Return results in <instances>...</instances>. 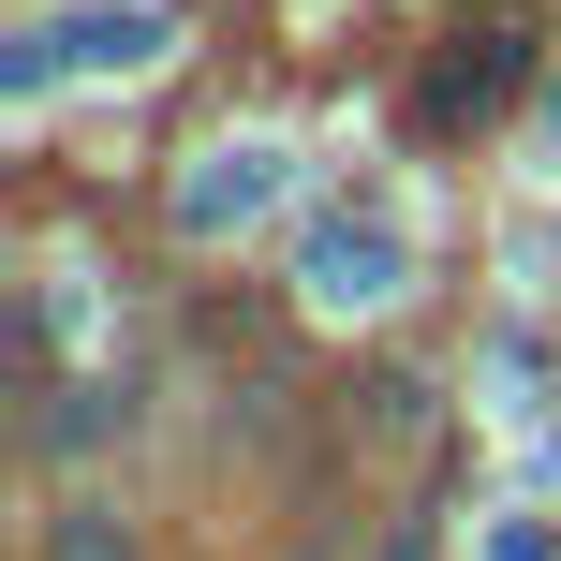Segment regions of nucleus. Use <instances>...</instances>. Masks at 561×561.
<instances>
[{
	"label": "nucleus",
	"instance_id": "obj_6",
	"mask_svg": "<svg viewBox=\"0 0 561 561\" xmlns=\"http://www.w3.org/2000/svg\"><path fill=\"white\" fill-rule=\"evenodd\" d=\"M385 561H428V533H399V547H385Z\"/></svg>",
	"mask_w": 561,
	"mask_h": 561
},
{
	"label": "nucleus",
	"instance_id": "obj_1",
	"mask_svg": "<svg viewBox=\"0 0 561 561\" xmlns=\"http://www.w3.org/2000/svg\"><path fill=\"white\" fill-rule=\"evenodd\" d=\"M280 193H296V163H280L266 134H222L193 178H178V237H193V252H222V237H252Z\"/></svg>",
	"mask_w": 561,
	"mask_h": 561
},
{
	"label": "nucleus",
	"instance_id": "obj_4",
	"mask_svg": "<svg viewBox=\"0 0 561 561\" xmlns=\"http://www.w3.org/2000/svg\"><path fill=\"white\" fill-rule=\"evenodd\" d=\"M503 89H517V45H503V30H473V45H444V59H428L414 118H428V134H458V118H488Z\"/></svg>",
	"mask_w": 561,
	"mask_h": 561
},
{
	"label": "nucleus",
	"instance_id": "obj_2",
	"mask_svg": "<svg viewBox=\"0 0 561 561\" xmlns=\"http://www.w3.org/2000/svg\"><path fill=\"white\" fill-rule=\"evenodd\" d=\"M163 45H178V15H163V0H89V15H59V30H45V59H59V75H148Z\"/></svg>",
	"mask_w": 561,
	"mask_h": 561
},
{
	"label": "nucleus",
	"instance_id": "obj_3",
	"mask_svg": "<svg viewBox=\"0 0 561 561\" xmlns=\"http://www.w3.org/2000/svg\"><path fill=\"white\" fill-rule=\"evenodd\" d=\"M399 296V237L385 222H325L310 237V310H385Z\"/></svg>",
	"mask_w": 561,
	"mask_h": 561
},
{
	"label": "nucleus",
	"instance_id": "obj_7",
	"mask_svg": "<svg viewBox=\"0 0 561 561\" xmlns=\"http://www.w3.org/2000/svg\"><path fill=\"white\" fill-rule=\"evenodd\" d=\"M547 148H561V89H547Z\"/></svg>",
	"mask_w": 561,
	"mask_h": 561
},
{
	"label": "nucleus",
	"instance_id": "obj_5",
	"mask_svg": "<svg viewBox=\"0 0 561 561\" xmlns=\"http://www.w3.org/2000/svg\"><path fill=\"white\" fill-rule=\"evenodd\" d=\"M59 561H134V547H118V517H104V503H75V517H59Z\"/></svg>",
	"mask_w": 561,
	"mask_h": 561
}]
</instances>
